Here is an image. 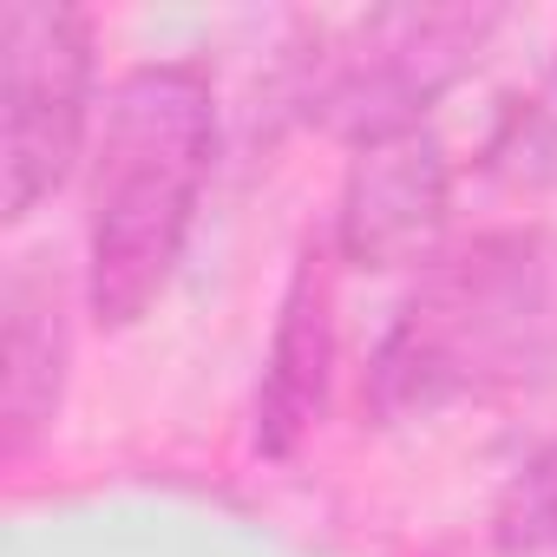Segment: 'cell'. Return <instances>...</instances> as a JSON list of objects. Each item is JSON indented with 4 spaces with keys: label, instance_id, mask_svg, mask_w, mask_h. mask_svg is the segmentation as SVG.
Listing matches in <instances>:
<instances>
[{
    "label": "cell",
    "instance_id": "6da1fadb",
    "mask_svg": "<svg viewBox=\"0 0 557 557\" xmlns=\"http://www.w3.org/2000/svg\"><path fill=\"white\" fill-rule=\"evenodd\" d=\"M557 368V236L492 230L433 256L368 368L381 420H433L459 400L531 387Z\"/></svg>",
    "mask_w": 557,
    "mask_h": 557
},
{
    "label": "cell",
    "instance_id": "7a4b0ae2",
    "mask_svg": "<svg viewBox=\"0 0 557 557\" xmlns=\"http://www.w3.org/2000/svg\"><path fill=\"white\" fill-rule=\"evenodd\" d=\"M216 158V86L203 60H158L119 79L92 151L86 309L99 329H138L184 262Z\"/></svg>",
    "mask_w": 557,
    "mask_h": 557
},
{
    "label": "cell",
    "instance_id": "3957f363",
    "mask_svg": "<svg viewBox=\"0 0 557 557\" xmlns=\"http://www.w3.org/2000/svg\"><path fill=\"white\" fill-rule=\"evenodd\" d=\"M498 27V8H374L342 34H315V47L289 60V106L348 138V151L420 132L433 99L479 66Z\"/></svg>",
    "mask_w": 557,
    "mask_h": 557
},
{
    "label": "cell",
    "instance_id": "277c9868",
    "mask_svg": "<svg viewBox=\"0 0 557 557\" xmlns=\"http://www.w3.org/2000/svg\"><path fill=\"white\" fill-rule=\"evenodd\" d=\"M0 171L8 223H27L79 164L92 125V21L66 0L0 8Z\"/></svg>",
    "mask_w": 557,
    "mask_h": 557
},
{
    "label": "cell",
    "instance_id": "5b68a950",
    "mask_svg": "<svg viewBox=\"0 0 557 557\" xmlns=\"http://www.w3.org/2000/svg\"><path fill=\"white\" fill-rule=\"evenodd\" d=\"M453 216V158L420 132L355 145L335 203V249L348 269H426Z\"/></svg>",
    "mask_w": 557,
    "mask_h": 557
},
{
    "label": "cell",
    "instance_id": "8992f818",
    "mask_svg": "<svg viewBox=\"0 0 557 557\" xmlns=\"http://www.w3.org/2000/svg\"><path fill=\"white\" fill-rule=\"evenodd\" d=\"M329 374H335V275H329V256L309 243L283 289V309H275V335L256 381L262 459H296V446L315 433L329 407Z\"/></svg>",
    "mask_w": 557,
    "mask_h": 557
},
{
    "label": "cell",
    "instance_id": "52a82bcc",
    "mask_svg": "<svg viewBox=\"0 0 557 557\" xmlns=\"http://www.w3.org/2000/svg\"><path fill=\"white\" fill-rule=\"evenodd\" d=\"M8 355H0V459L21 466L60 420V394H66V302H60V275L27 256L8 269Z\"/></svg>",
    "mask_w": 557,
    "mask_h": 557
},
{
    "label": "cell",
    "instance_id": "ba28073f",
    "mask_svg": "<svg viewBox=\"0 0 557 557\" xmlns=\"http://www.w3.org/2000/svg\"><path fill=\"white\" fill-rule=\"evenodd\" d=\"M485 171L524 190H557V60L537 73L531 92H518L492 138H485Z\"/></svg>",
    "mask_w": 557,
    "mask_h": 557
},
{
    "label": "cell",
    "instance_id": "9c48e42d",
    "mask_svg": "<svg viewBox=\"0 0 557 557\" xmlns=\"http://www.w3.org/2000/svg\"><path fill=\"white\" fill-rule=\"evenodd\" d=\"M492 544L505 557H557V446L524 459V472L498 492Z\"/></svg>",
    "mask_w": 557,
    "mask_h": 557
}]
</instances>
